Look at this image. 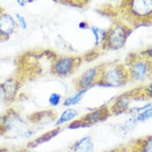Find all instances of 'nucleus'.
<instances>
[{
    "instance_id": "b1692460",
    "label": "nucleus",
    "mask_w": 152,
    "mask_h": 152,
    "mask_svg": "<svg viewBox=\"0 0 152 152\" xmlns=\"http://www.w3.org/2000/svg\"><path fill=\"white\" fill-rule=\"evenodd\" d=\"M17 3H18V4H21L20 6H23V7L26 4V2H25V1H17Z\"/></svg>"
},
{
    "instance_id": "bb28decb",
    "label": "nucleus",
    "mask_w": 152,
    "mask_h": 152,
    "mask_svg": "<svg viewBox=\"0 0 152 152\" xmlns=\"http://www.w3.org/2000/svg\"><path fill=\"white\" fill-rule=\"evenodd\" d=\"M30 152H38V151H30Z\"/></svg>"
},
{
    "instance_id": "ddd939ff",
    "label": "nucleus",
    "mask_w": 152,
    "mask_h": 152,
    "mask_svg": "<svg viewBox=\"0 0 152 152\" xmlns=\"http://www.w3.org/2000/svg\"><path fill=\"white\" fill-rule=\"evenodd\" d=\"M78 115L77 111L72 107H69L67 109H65L64 112L61 114L56 123L55 125L56 126H61V125L66 124V123L71 122L74 120L75 118Z\"/></svg>"
},
{
    "instance_id": "6e6552de",
    "label": "nucleus",
    "mask_w": 152,
    "mask_h": 152,
    "mask_svg": "<svg viewBox=\"0 0 152 152\" xmlns=\"http://www.w3.org/2000/svg\"><path fill=\"white\" fill-rule=\"evenodd\" d=\"M19 89V83L15 79L5 80L0 85V94L6 102H12Z\"/></svg>"
},
{
    "instance_id": "f03ea898",
    "label": "nucleus",
    "mask_w": 152,
    "mask_h": 152,
    "mask_svg": "<svg viewBox=\"0 0 152 152\" xmlns=\"http://www.w3.org/2000/svg\"><path fill=\"white\" fill-rule=\"evenodd\" d=\"M127 77V73L123 66L115 65L101 69L99 82L108 87H120L126 82Z\"/></svg>"
},
{
    "instance_id": "20e7f679",
    "label": "nucleus",
    "mask_w": 152,
    "mask_h": 152,
    "mask_svg": "<svg viewBox=\"0 0 152 152\" xmlns=\"http://www.w3.org/2000/svg\"><path fill=\"white\" fill-rule=\"evenodd\" d=\"M79 63L77 58L69 56L59 57L53 64L52 72L58 77H65L74 72Z\"/></svg>"
},
{
    "instance_id": "2eb2a0df",
    "label": "nucleus",
    "mask_w": 152,
    "mask_h": 152,
    "mask_svg": "<svg viewBox=\"0 0 152 152\" xmlns=\"http://www.w3.org/2000/svg\"><path fill=\"white\" fill-rule=\"evenodd\" d=\"M91 31H92V34L94 35L95 37V45H98L100 44V42H101V40L104 42L105 39V37H106V33L104 34H103V31L100 29H99L98 27H96V26H92L91 28Z\"/></svg>"
},
{
    "instance_id": "393cba45",
    "label": "nucleus",
    "mask_w": 152,
    "mask_h": 152,
    "mask_svg": "<svg viewBox=\"0 0 152 152\" xmlns=\"http://www.w3.org/2000/svg\"><path fill=\"white\" fill-rule=\"evenodd\" d=\"M102 152H120V151L116 149H113V150H109V151H102Z\"/></svg>"
},
{
    "instance_id": "4468645a",
    "label": "nucleus",
    "mask_w": 152,
    "mask_h": 152,
    "mask_svg": "<svg viewBox=\"0 0 152 152\" xmlns=\"http://www.w3.org/2000/svg\"><path fill=\"white\" fill-rule=\"evenodd\" d=\"M88 89H81L79 90L77 92H76L75 94L70 96L68 98H66L64 102H63V104L65 107H69V106H72V105H75L78 104L80 102V100L82 99L83 96H85V94L87 92V91Z\"/></svg>"
},
{
    "instance_id": "9d476101",
    "label": "nucleus",
    "mask_w": 152,
    "mask_h": 152,
    "mask_svg": "<svg viewBox=\"0 0 152 152\" xmlns=\"http://www.w3.org/2000/svg\"><path fill=\"white\" fill-rule=\"evenodd\" d=\"M72 152H94V143L90 136H84L72 147Z\"/></svg>"
},
{
    "instance_id": "5701e85b",
    "label": "nucleus",
    "mask_w": 152,
    "mask_h": 152,
    "mask_svg": "<svg viewBox=\"0 0 152 152\" xmlns=\"http://www.w3.org/2000/svg\"><path fill=\"white\" fill-rule=\"evenodd\" d=\"M147 55L149 56L150 58H152V48L151 49H150V50H147Z\"/></svg>"
},
{
    "instance_id": "a878e982",
    "label": "nucleus",
    "mask_w": 152,
    "mask_h": 152,
    "mask_svg": "<svg viewBox=\"0 0 152 152\" xmlns=\"http://www.w3.org/2000/svg\"><path fill=\"white\" fill-rule=\"evenodd\" d=\"M2 13H3V9H2V8H1V7H0V15H1Z\"/></svg>"
},
{
    "instance_id": "423d86ee",
    "label": "nucleus",
    "mask_w": 152,
    "mask_h": 152,
    "mask_svg": "<svg viewBox=\"0 0 152 152\" xmlns=\"http://www.w3.org/2000/svg\"><path fill=\"white\" fill-rule=\"evenodd\" d=\"M17 23L15 18L7 13L0 15V41H7L15 33Z\"/></svg>"
},
{
    "instance_id": "f257e3e1",
    "label": "nucleus",
    "mask_w": 152,
    "mask_h": 152,
    "mask_svg": "<svg viewBox=\"0 0 152 152\" xmlns=\"http://www.w3.org/2000/svg\"><path fill=\"white\" fill-rule=\"evenodd\" d=\"M25 126L23 119L14 111L6 112L0 118V134H15L21 137H27L31 135L29 132L23 131Z\"/></svg>"
},
{
    "instance_id": "f3484780",
    "label": "nucleus",
    "mask_w": 152,
    "mask_h": 152,
    "mask_svg": "<svg viewBox=\"0 0 152 152\" xmlns=\"http://www.w3.org/2000/svg\"><path fill=\"white\" fill-rule=\"evenodd\" d=\"M49 104L53 107H56L60 104L61 102V96L58 92H53L49 96Z\"/></svg>"
},
{
    "instance_id": "1a4fd4ad",
    "label": "nucleus",
    "mask_w": 152,
    "mask_h": 152,
    "mask_svg": "<svg viewBox=\"0 0 152 152\" xmlns=\"http://www.w3.org/2000/svg\"><path fill=\"white\" fill-rule=\"evenodd\" d=\"M107 115H108V110L107 108H100V109H97L88 113L80 120L87 127L89 125L94 124L99 121H101L107 117Z\"/></svg>"
},
{
    "instance_id": "0eeeda50",
    "label": "nucleus",
    "mask_w": 152,
    "mask_h": 152,
    "mask_svg": "<svg viewBox=\"0 0 152 152\" xmlns=\"http://www.w3.org/2000/svg\"><path fill=\"white\" fill-rule=\"evenodd\" d=\"M130 12L139 18H147L152 15L151 0H139L130 2Z\"/></svg>"
},
{
    "instance_id": "f8f14e48",
    "label": "nucleus",
    "mask_w": 152,
    "mask_h": 152,
    "mask_svg": "<svg viewBox=\"0 0 152 152\" xmlns=\"http://www.w3.org/2000/svg\"><path fill=\"white\" fill-rule=\"evenodd\" d=\"M60 132L61 128L60 127H58V128H55V129L52 130V131L46 132L45 134H43V135H42L39 137H37V139H35L34 140H33L32 142L28 144V147H30V148H33V147H37V146L42 144V143L48 142L50 140H52L53 138H54L56 135H58L60 133Z\"/></svg>"
},
{
    "instance_id": "7ed1b4c3",
    "label": "nucleus",
    "mask_w": 152,
    "mask_h": 152,
    "mask_svg": "<svg viewBox=\"0 0 152 152\" xmlns=\"http://www.w3.org/2000/svg\"><path fill=\"white\" fill-rule=\"evenodd\" d=\"M127 37V30L123 25L113 26L106 32L104 44L111 50H119L125 44Z\"/></svg>"
},
{
    "instance_id": "dca6fc26",
    "label": "nucleus",
    "mask_w": 152,
    "mask_h": 152,
    "mask_svg": "<svg viewBox=\"0 0 152 152\" xmlns=\"http://www.w3.org/2000/svg\"><path fill=\"white\" fill-rule=\"evenodd\" d=\"M128 99L123 96L120 99L117 100V101L114 104V107L116 112H122L128 106Z\"/></svg>"
},
{
    "instance_id": "412c9836",
    "label": "nucleus",
    "mask_w": 152,
    "mask_h": 152,
    "mask_svg": "<svg viewBox=\"0 0 152 152\" xmlns=\"http://www.w3.org/2000/svg\"><path fill=\"white\" fill-rule=\"evenodd\" d=\"M147 92L148 96H150L151 97H152V83H151V84L147 86Z\"/></svg>"
},
{
    "instance_id": "9b49d317",
    "label": "nucleus",
    "mask_w": 152,
    "mask_h": 152,
    "mask_svg": "<svg viewBox=\"0 0 152 152\" xmlns=\"http://www.w3.org/2000/svg\"><path fill=\"white\" fill-rule=\"evenodd\" d=\"M148 70L149 68L147 62L138 61L135 62L131 69V75L135 80H142L147 76Z\"/></svg>"
},
{
    "instance_id": "a211bd4d",
    "label": "nucleus",
    "mask_w": 152,
    "mask_h": 152,
    "mask_svg": "<svg viewBox=\"0 0 152 152\" xmlns=\"http://www.w3.org/2000/svg\"><path fill=\"white\" fill-rule=\"evenodd\" d=\"M15 19L16 21V23L22 30H26L27 29V22L24 16H23L21 14H18V13H15Z\"/></svg>"
},
{
    "instance_id": "6ab92c4d",
    "label": "nucleus",
    "mask_w": 152,
    "mask_h": 152,
    "mask_svg": "<svg viewBox=\"0 0 152 152\" xmlns=\"http://www.w3.org/2000/svg\"><path fill=\"white\" fill-rule=\"evenodd\" d=\"M149 119H152V108L147 109L142 112L137 118L139 121H144V120H147Z\"/></svg>"
},
{
    "instance_id": "39448f33",
    "label": "nucleus",
    "mask_w": 152,
    "mask_h": 152,
    "mask_svg": "<svg viewBox=\"0 0 152 152\" xmlns=\"http://www.w3.org/2000/svg\"><path fill=\"white\" fill-rule=\"evenodd\" d=\"M101 69L98 67L90 68L80 75L77 80V86L79 90L88 89L92 85L99 82Z\"/></svg>"
},
{
    "instance_id": "aec40b11",
    "label": "nucleus",
    "mask_w": 152,
    "mask_h": 152,
    "mask_svg": "<svg viewBox=\"0 0 152 152\" xmlns=\"http://www.w3.org/2000/svg\"><path fill=\"white\" fill-rule=\"evenodd\" d=\"M144 150L146 152H152V139L147 140L144 146Z\"/></svg>"
},
{
    "instance_id": "4be33fe9",
    "label": "nucleus",
    "mask_w": 152,
    "mask_h": 152,
    "mask_svg": "<svg viewBox=\"0 0 152 152\" xmlns=\"http://www.w3.org/2000/svg\"><path fill=\"white\" fill-rule=\"evenodd\" d=\"M79 27L80 29H87L88 27V23H85V22H81L79 23Z\"/></svg>"
}]
</instances>
